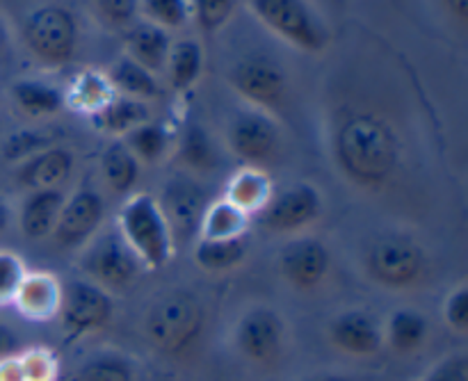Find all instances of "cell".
Listing matches in <instances>:
<instances>
[{"mask_svg": "<svg viewBox=\"0 0 468 381\" xmlns=\"http://www.w3.org/2000/svg\"><path fill=\"white\" fill-rule=\"evenodd\" d=\"M7 206H5V201L0 199V236H3V231H5V227H7Z\"/></svg>", "mask_w": 468, "mask_h": 381, "instance_id": "obj_43", "label": "cell"}, {"mask_svg": "<svg viewBox=\"0 0 468 381\" xmlns=\"http://www.w3.org/2000/svg\"><path fill=\"white\" fill-rule=\"evenodd\" d=\"M5 39H7V32H5L3 21H0V48H3V46H5Z\"/></svg>", "mask_w": 468, "mask_h": 381, "instance_id": "obj_45", "label": "cell"}, {"mask_svg": "<svg viewBox=\"0 0 468 381\" xmlns=\"http://www.w3.org/2000/svg\"><path fill=\"white\" fill-rule=\"evenodd\" d=\"M192 7H195V16L201 30L213 35L231 18L236 0H192Z\"/></svg>", "mask_w": 468, "mask_h": 381, "instance_id": "obj_37", "label": "cell"}, {"mask_svg": "<svg viewBox=\"0 0 468 381\" xmlns=\"http://www.w3.org/2000/svg\"><path fill=\"white\" fill-rule=\"evenodd\" d=\"M261 21L282 39L309 53L327 46V27L306 0H251Z\"/></svg>", "mask_w": 468, "mask_h": 381, "instance_id": "obj_4", "label": "cell"}, {"mask_svg": "<svg viewBox=\"0 0 468 381\" xmlns=\"http://www.w3.org/2000/svg\"><path fill=\"white\" fill-rule=\"evenodd\" d=\"M12 96L18 108L30 117H46L59 112L64 105L62 91L39 80H18L12 87Z\"/></svg>", "mask_w": 468, "mask_h": 381, "instance_id": "obj_27", "label": "cell"}, {"mask_svg": "<svg viewBox=\"0 0 468 381\" xmlns=\"http://www.w3.org/2000/svg\"><path fill=\"white\" fill-rule=\"evenodd\" d=\"M73 169V155L67 149H44L39 153L30 155L21 169L16 172L18 183L26 190H58Z\"/></svg>", "mask_w": 468, "mask_h": 381, "instance_id": "obj_18", "label": "cell"}, {"mask_svg": "<svg viewBox=\"0 0 468 381\" xmlns=\"http://www.w3.org/2000/svg\"><path fill=\"white\" fill-rule=\"evenodd\" d=\"M110 85H112L114 90H122L128 99L135 101L155 99V96L160 94L154 73H149L144 67L133 62L131 58L119 59V62L110 69Z\"/></svg>", "mask_w": 468, "mask_h": 381, "instance_id": "obj_28", "label": "cell"}, {"mask_svg": "<svg viewBox=\"0 0 468 381\" xmlns=\"http://www.w3.org/2000/svg\"><path fill=\"white\" fill-rule=\"evenodd\" d=\"M110 99H112L110 85L101 76H94V73H85V76L78 78L71 90L73 105L80 110H91V114L103 108Z\"/></svg>", "mask_w": 468, "mask_h": 381, "instance_id": "obj_32", "label": "cell"}, {"mask_svg": "<svg viewBox=\"0 0 468 381\" xmlns=\"http://www.w3.org/2000/svg\"><path fill=\"white\" fill-rule=\"evenodd\" d=\"M329 341L350 356H375L384 347V329L366 311L350 309L329 323Z\"/></svg>", "mask_w": 468, "mask_h": 381, "instance_id": "obj_13", "label": "cell"}, {"mask_svg": "<svg viewBox=\"0 0 468 381\" xmlns=\"http://www.w3.org/2000/svg\"><path fill=\"white\" fill-rule=\"evenodd\" d=\"M165 219L172 228L174 238H190L192 233L199 231L201 217L206 210V195L197 183L186 181V178H174L163 195Z\"/></svg>", "mask_w": 468, "mask_h": 381, "instance_id": "obj_16", "label": "cell"}, {"mask_svg": "<svg viewBox=\"0 0 468 381\" xmlns=\"http://www.w3.org/2000/svg\"><path fill=\"white\" fill-rule=\"evenodd\" d=\"M250 228V215L242 213L240 208L222 199L213 201L206 206L204 217L199 224V236L201 238H242L247 236Z\"/></svg>", "mask_w": 468, "mask_h": 381, "instance_id": "obj_25", "label": "cell"}, {"mask_svg": "<svg viewBox=\"0 0 468 381\" xmlns=\"http://www.w3.org/2000/svg\"><path fill=\"white\" fill-rule=\"evenodd\" d=\"M314 381H355V379L343 377V375H324V377H318V379H314Z\"/></svg>", "mask_w": 468, "mask_h": 381, "instance_id": "obj_44", "label": "cell"}, {"mask_svg": "<svg viewBox=\"0 0 468 381\" xmlns=\"http://www.w3.org/2000/svg\"><path fill=\"white\" fill-rule=\"evenodd\" d=\"M18 368H21L23 381H55L58 379V359L53 352L35 347L30 352H18Z\"/></svg>", "mask_w": 468, "mask_h": 381, "instance_id": "obj_34", "label": "cell"}, {"mask_svg": "<svg viewBox=\"0 0 468 381\" xmlns=\"http://www.w3.org/2000/svg\"><path fill=\"white\" fill-rule=\"evenodd\" d=\"M420 381H468V356L464 352L439 359Z\"/></svg>", "mask_w": 468, "mask_h": 381, "instance_id": "obj_39", "label": "cell"}, {"mask_svg": "<svg viewBox=\"0 0 468 381\" xmlns=\"http://www.w3.org/2000/svg\"><path fill=\"white\" fill-rule=\"evenodd\" d=\"M142 9L158 27H183L190 18V0H142Z\"/></svg>", "mask_w": 468, "mask_h": 381, "instance_id": "obj_33", "label": "cell"}, {"mask_svg": "<svg viewBox=\"0 0 468 381\" xmlns=\"http://www.w3.org/2000/svg\"><path fill=\"white\" fill-rule=\"evenodd\" d=\"M201 48L197 41L183 39L174 48H169L167 67H169V82L174 90H187L197 82L201 73Z\"/></svg>", "mask_w": 468, "mask_h": 381, "instance_id": "obj_29", "label": "cell"}, {"mask_svg": "<svg viewBox=\"0 0 468 381\" xmlns=\"http://www.w3.org/2000/svg\"><path fill=\"white\" fill-rule=\"evenodd\" d=\"M181 155L183 160L195 169H213L215 164H218L213 144H210L208 135H206L199 126H192L190 131L186 132Z\"/></svg>", "mask_w": 468, "mask_h": 381, "instance_id": "obj_35", "label": "cell"}, {"mask_svg": "<svg viewBox=\"0 0 468 381\" xmlns=\"http://www.w3.org/2000/svg\"><path fill=\"white\" fill-rule=\"evenodd\" d=\"M64 206L62 190H37L30 192L26 201H23L21 215H18V224L27 240H41V238L50 236L55 228V222L59 217V210Z\"/></svg>", "mask_w": 468, "mask_h": 381, "instance_id": "obj_19", "label": "cell"}, {"mask_svg": "<svg viewBox=\"0 0 468 381\" xmlns=\"http://www.w3.org/2000/svg\"><path fill=\"white\" fill-rule=\"evenodd\" d=\"M18 355V338L7 324L0 323V364Z\"/></svg>", "mask_w": 468, "mask_h": 381, "instance_id": "obj_41", "label": "cell"}, {"mask_svg": "<svg viewBox=\"0 0 468 381\" xmlns=\"http://www.w3.org/2000/svg\"><path fill=\"white\" fill-rule=\"evenodd\" d=\"M334 155L355 185L379 190L396 174L400 144L387 119L375 112H356L336 128Z\"/></svg>", "mask_w": 468, "mask_h": 381, "instance_id": "obj_1", "label": "cell"}, {"mask_svg": "<svg viewBox=\"0 0 468 381\" xmlns=\"http://www.w3.org/2000/svg\"><path fill=\"white\" fill-rule=\"evenodd\" d=\"M443 323L457 333L468 332V286L462 283L443 302Z\"/></svg>", "mask_w": 468, "mask_h": 381, "instance_id": "obj_38", "label": "cell"}, {"mask_svg": "<svg viewBox=\"0 0 468 381\" xmlns=\"http://www.w3.org/2000/svg\"><path fill=\"white\" fill-rule=\"evenodd\" d=\"M430 324L423 313L414 309H398L384 327V341L398 355H414L425 345Z\"/></svg>", "mask_w": 468, "mask_h": 381, "instance_id": "obj_21", "label": "cell"}, {"mask_svg": "<svg viewBox=\"0 0 468 381\" xmlns=\"http://www.w3.org/2000/svg\"><path fill=\"white\" fill-rule=\"evenodd\" d=\"M96 3L112 23L131 21L137 9V0H96Z\"/></svg>", "mask_w": 468, "mask_h": 381, "instance_id": "obj_40", "label": "cell"}, {"mask_svg": "<svg viewBox=\"0 0 468 381\" xmlns=\"http://www.w3.org/2000/svg\"><path fill=\"white\" fill-rule=\"evenodd\" d=\"M26 274V265L14 251H0V306L12 304Z\"/></svg>", "mask_w": 468, "mask_h": 381, "instance_id": "obj_36", "label": "cell"}, {"mask_svg": "<svg viewBox=\"0 0 468 381\" xmlns=\"http://www.w3.org/2000/svg\"><path fill=\"white\" fill-rule=\"evenodd\" d=\"M443 3H446V7L451 9V12L455 14V16L460 18V21H466V5H468V0H443Z\"/></svg>", "mask_w": 468, "mask_h": 381, "instance_id": "obj_42", "label": "cell"}, {"mask_svg": "<svg viewBox=\"0 0 468 381\" xmlns=\"http://www.w3.org/2000/svg\"><path fill=\"white\" fill-rule=\"evenodd\" d=\"M231 82L240 96L261 108H274L286 96V76L282 69L265 59H247L231 73Z\"/></svg>", "mask_w": 468, "mask_h": 381, "instance_id": "obj_15", "label": "cell"}, {"mask_svg": "<svg viewBox=\"0 0 468 381\" xmlns=\"http://www.w3.org/2000/svg\"><path fill=\"white\" fill-rule=\"evenodd\" d=\"M323 215V196L311 183H297L282 195L272 196L259 213L261 228L270 233H297Z\"/></svg>", "mask_w": 468, "mask_h": 381, "instance_id": "obj_9", "label": "cell"}, {"mask_svg": "<svg viewBox=\"0 0 468 381\" xmlns=\"http://www.w3.org/2000/svg\"><path fill=\"white\" fill-rule=\"evenodd\" d=\"M229 144H231L233 153L245 160L250 167H259V164L270 163L277 153V128L265 114L245 112L233 122Z\"/></svg>", "mask_w": 468, "mask_h": 381, "instance_id": "obj_14", "label": "cell"}, {"mask_svg": "<svg viewBox=\"0 0 468 381\" xmlns=\"http://www.w3.org/2000/svg\"><path fill=\"white\" fill-rule=\"evenodd\" d=\"M224 199L247 215H259L272 199L270 176L259 167H245L229 181Z\"/></svg>", "mask_w": 468, "mask_h": 381, "instance_id": "obj_20", "label": "cell"}, {"mask_svg": "<svg viewBox=\"0 0 468 381\" xmlns=\"http://www.w3.org/2000/svg\"><path fill=\"white\" fill-rule=\"evenodd\" d=\"M329 249L315 238H297L288 242L279 259V270L283 279L295 291L309 292L318 288L329 274Z\"/></svg>", "mask_w": 468, "mask_h": 381, "instance_id": "obj_12", "label": "cell"}, {"mask_svg": "<svg viewBox=\"0 0 468 381\" xmlns=\"http://www.w3.org/2000/svg\"><path fill=\"white\" fill-rule=\"evenodd\" d=\"M247 254V238H199L195 260L206 272H229L238 268Z\"/></svg>", "mask_w": 468, "mask_h": 381, "instance_id": "obj_23", "label": "cell"}, {"mask_svg": "<svg viewBox=\"0 0 468 381\" xmlns=\"http://www.w3.org/2000/svg\"><path fill=\"white\" fill-rule=\"evenodd\" d=\"M73 381H135L131 361L119 355H96L82 361Z\"/></svg>", "mask_w": 468, "mask_h": 381, "instance_id": "obj_30", "label": "cell"}, {"mask_svg": "<svg viewBox=\"0 0 468 381\" xmlns=\"http://www.w3.org/2000/svg\"><path fill=\"white\" fill-rule=\"evenodd\" d=\"M128 53H131L133 62L144 67L146 71L154 73L167 64L169 55V37L163 27L154 26V23H144L137 26L135 30L128 35Z\"/></svg>", "mask_w": 468, "mask_h": 381, "instance_id": "obj_22", "label": "cell"}, {"mask_svg": "<svg viewBox=\"0 0 468 381\" xmlns=\"http://www.w3.org/2000/svg\"><path fill=\"white\" fill-rule=\"evenodd\" d=\"M101 174L108 187L117 195H128L140 178V160L123 142L110 144L101 155Z\"/></svg>", "mask_w": 468, "mask_h": 381, "instance_id": "obj_24", "label": "cell"}, {"mask_svg": "<svg viewBox=\"0 0 468 381\" xmlns=\"http://www.w3.org/2000/svg\"><path fill=\"white\" fill-rule=\"evenodd\" d=\"M233 343L247 361L270 365L282 356L286 343V324L270 306H251L236 324Z\"/></svg>", "mask_w": 468, "mask_h": 381, "instance_id": "obj_8", "label": "cell"}, {"mask_svg": "<svg viewBox=\"0 0 468 381\" xmlns=\"http://www.w3.org/2000/svg\"><path fill=\"white\" fill-rule=\"evenodd\" d=\"M123 144L142 163H158L165 155V151H167V132H165V128L160 123L144 122L137 128H133L131 132H126V142Z\"/></svg>", "mask_w": 468, "mask_h": 381, "instance_id": "obj_31", "label": "cell"}, {"mask_svg": "<svg viewBox=\"0 0 468 381\" xmlns=\"http://www.w3.org/2000/svg\"><path fill=\"white\" fill-rule=\"evenodd\" d=\"M26 44L39 62L62 67L76 53L78 27L71 12L58 5L35 9L26 21Z\"/></svg>", "mask_w": 468, "mask_h": 381, "instance_id": "obj_5", "label": "cell"}, {"mask_svg": "<svg viewBox=\"0 0 468 381\" xmlns=\"http://www.w3.org/2000/svg\"><path fill=\"white\" fill-rule=\"evenodd\" d=\"M103 199L94 190H78L69 199H64L50 236L59 247H67V249L80 247L99 231L103 224Z\"/></svg>", "mask_w": 468, "mask_h": 381, "instance_id": "obj_11", "label": "cell"}, {"mask_svg": "<svg viewBox=\"0 0 468 381\" xmlns=\"http://www.w3.org/2000/svg\"><path fill=\"white\" fill-rule=\"evenodd\" d=\"M140 270V260L128 249L122 236L114 233L96 240L85 256V272L90 274V281L103 291H123L135 281Z\"/></svg>", "mask_w": 468, "mask_h": 381, "instance_id": "obj_10", "label": "cell"}, {"mask_svg": "<svg viewBox=\"0 0 468 381\" xmlns=\"http://www.w3.org/2000/svg\"><path fill=\"white\" fill-rule=\"evenodd\" d=\"M112 313V297L96 283L87 279H73L62 286V306L58 315L69 338H82L101 332L110 324Z\"/></svg>", "mask_w": 468, "mask_h": 381, "instance_id": "obj_6", "label": "cell"}, {"mask_svg": "<svg viewBox=\"0 0 468 381\" xmlns=\"http://www.w3.org/2000/svg\"><path fill=\"white\" fill-rule=\"evenodd\" d=\"M204 329V309L186 291L160 295L146 313V336L165 355L190 350Z\"/></svg>", "mask_w": 468, "mask_h": 381, "instance_id": "obj_3", "label": "cell"}, {"mask_svg": "<svg viewBox=\"0 0 468 381\" xmlns=\"http://www.w3.org/2000/svg\"><path fill=\"white\" fill-rule=\"evenodd\" d=\"M91 117H94L96 126L103 128V131L114 132V135H126L149 119V110L142 101L123 96V99H110Z\"/></svg>", "mask_w": 468, "mask_h": 381, "instance_id": "obj_26", "label": "cell"}, {"mask_svg": "<svg viewBox=\"0 0 468 381\" xmlns=\"http://www.w3.org/2000/svg\"><path fill=\"white\" fill-rule=\"evenodd\" d=\"M117 227L119 236L142 268L160 270L169 263L174 254V236L155 196L140 192L126 199L119 210Z\"/></svg>", "mask_w": 468, "mask_h": 381, "instance_id": "obj_2", "label": "cell"}, {"mask_svg": "<svg viewBox=\"0 0 468 381\" xmlns=\"http://www.w3.org/2000/svg\"><path fill=\"white\" fill-rule=\"evenodd\" d=\"M12 304L26 320L46 323L58 318L62 306V286L48 272H27Z\"/></svg>", "mask_w": 468, "mask_h": 381, "instance_id": "obj_17", "label": "cell"}, {"mask_svg": "<svg viewBox=\"0 0 468 381\" xmlns=\"http://www.w3.org/2000/svg\"><path fill=\"white\" fill-rule=\"evenodd\" d=\"M366 270L378 286L387 291H407L423 277L425 256L414 242L402 238H384L370 249Z\"/></svg>", "mask_w": 468, "mask_h": 381, "instance_id": "obj_7", "label": "cell"}]
</instances>
